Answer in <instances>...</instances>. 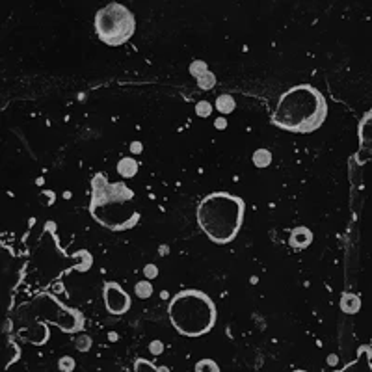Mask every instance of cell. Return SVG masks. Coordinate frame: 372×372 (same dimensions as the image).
<instances>
[{
  "label": "cell",
  "instance_id": "obj_1",
  "mask_svg": "<svg viewBox=\"0 0 372 372\" xmlns=\"http://www.w3.org/2000/svg\"><path fill=\"white\" fill-rule=\"evenodd\" d=\"M91 218L110 231H127L138 225L140 211L134 207V190L123 181L110 183L106 173H95L91 179V197L88 207Z\"/></svg>",
  "mask_w": 372,
  "mask_h": 372
},
{
  "label": "cell",
  "instance_id": "obj_2",
  "mask_svg": "<svg viewBox=\"0 0 372 372\" xmlns=\"http://www.w3.org/2000/svg\"><path fill=\"white\" fill-rule=\"evenodd\" d=\"M328 117V101L311 84L292 86L279 97L272 114V125L294 134H311Z\"/></svg>",
  "mask_w": 372,
  "mask_h": 372
},
{
  "label": "cell",
  "instance_id": "obj_3",
  "mask_svg": "<svg viewBox=\"0 0 372 372\" xmlns=\"http://www.w3.org/2000/svg\"><path fill=\"white\" fill-rule=\"evenodd\" d=\"M246 203L229 192H212L197 205V223L212 242L229 244L236 238L244 222Z\"/></svg>",
  "mask_w": 372,
  "mask_h": 372
},
{
  "label": "cell",
  "instance_id": "obj_4",
  "mask_svg": "<svg viewBox=\"0 0 372 372\" xmlns=\"http://www.w3.org/2000/svg\"><path fill=\"white\" fill-rule=\"evenodd\" d=\"M168 314L171 326L184 337H201L209 333L218 318L212 298L197 289L177 292L169 301Z\"/></svg>",
  "mask_w": 372,
  "mask_h": 372
},
{
  "label": "cell",
  "instance_id": "obj_5",
  "mask_svg": "<svg viewBox=\"0 0 372 372\" xmlns=\"http://www.w3.org/2000/svg\"><path fill=\"white\" fill-rule=\"evenodd\" d=\"M19 318L24 324L37 322V329L41 333L43 344L49 341V329H43V320L56 324L62 331L66 333H76L84 329L86 318L78 309L64 305L56 296L52 294H39L34 298V301L26 303L24 307L19 309Z\"/></svg>",
  "mask_w": 372,
  "mask_h": 372
},
{
  "label": "cell",
  "instance_id": "obj_6",
  "mask_svg": "<svg viewBox=\"0 0 372 372\" xmlns=\"http://www.w3.org/2000/svg\"><path fill=\"white\" fill-rule=\"evenodd\" d=\"M136 30V19L131 9L119 2H110L95 15V32L104 45L121 47Z\"/></svg>",
  "mask_w": 372,
  "mask_h": 372
},
{
  "label": "cell",
  "instance_id": "obj_7",
  "mask_svg": "<svg viewBox=\"0 0 372 372\" xmlns=\"http://www.w3.org/2000/svg\"><path fill=\"white\" fill-rule=\"evenodd\" d=\"M102 299H104V307L110 314H125L129 313V309L132 305L131 296L125 292V289L116 281H106L102 287Z\"/></svg>",
  "mask_w": 372,
  "mask_h": 372
},
{
  "label": "cell",
  "instance_id": "obj_8",
  "mask_svg": "<svg viewBox=\"0 0 372 372\" xmlns=\"http://www.w3.org/2000/svg\"><path fill=\"white\" fill-rule=\"evenodd\" d=\"M358 138L359 147L354 158L358 164H367V162L372 160V108L365 112V116L359 119Z\"/></svg>",
  "mask_w": 372,
  "mask_h": 372
},
{
  "label": "cell",
  "instance_id": "obj_9",
  "mask_svg": "<svg viewBox=\"0 0 372 372\" xmlns=\"http://www.w3.org/2000/svg\"><path fill=\"white\" fill-rule=\"evenodd\" d=\"M333 372H372V348L367 344L359 346L356 359H352L348 365Z\"/></svg>",
  "mask_w": 372,
  "mask_h": 372
},
{
  "label": "cell",
  "instance_id": "obj_10",
  "mask_svg": "<svg viewBox=\"0 0 372 372\" xmlns=\"http://www.w3.org/2000/svg\"><path fill=\"white\" fill-rule=\"evenodd\" d=\"M313 231L309 229V227H294L291 231V236H289V244H291V248L294 249H305L309 248L311 244H313Z\"/></svg>",
  "mask_w": 372,
  "mask_h": 372
},
{
  "label": "cell",
  "instance_id": "obj_11",
  "mask_svg": "<svg viewBox=\"0 0 372 372\" xmlns=\"http://www.w3.org/2000/svg\"><path fill=\"white\" fill-rule=\"evenodd\" d=\"M138 168H140V164L136 162V158H132V156L119 158V162H117V166H116L119 177H123V179H132V177L138 173Z\"/></svg>",
  "mask_w": 372,
  "mask_h": 372
},
{
  "label": "cell",
  "instance_id": "obj_12",
  "mask_svg": "<svg viewBox=\"0 0 372 372\" xmlns=\"http://www.w3.org/2000/svg\"><path fill=\"white\" fill-rule=\"evenodd\" d=\"M361 309V298L354 292H343L341 296V311L346 314H358Z\"/></svg>",
  "mask_w": 372,
  "mask_h": 372
},
{
  "label": "cell",
  "instance_id": "obj_13",
  "mask_svg": "<svg viewBox=\"0 0 372 372\" xmlns=\"http://www.w3.org/2000/svg\"><path fill=\"white\" fill-rule=\"evenodd\" d=\"M214 106H216V110H218L222 116H227V114H231V112H234V108H236V102H234V99L231 97V95H218V99H216V102H214Z\"/></svg>",
  "mask_w": 372,
  "mask_h": 372
},
{
  "label": "cell",
  "instance_id": "obj_14",
  "mask_svg": "<svg viewBox=\"0 0 372 372\" xmlns=\"http://www.w3.org/2000/svg\"><path fill=\"white\" fill-rule=\"evenodd\" d=\"M251 160H253L255 168H268L272 164V153L268 149H257L251 156Z\"/></svg>",
  "mask_w": 372,
  "mask_h": 372
},
{
  "label": "cell",
  "instance_id": "obj_15",
  "mask_svg": "<svg viewBox=\"0 0 372 372\" xmlns=\"http://www.w3.org/2000/svg\"><path fill=\"white\" fill-rule=\"evenodd\" d=\"M134 294H136V298H140V299H149L153 296V285L149 283L147 279L138 281V283L134 285Z\"/></svg>",
  "mask_w": 372,
  "mask_h": 372
},
{
  "label": "cell",
  "instance_id": "obj_16",
  "mask_svg": "<svg viewBox=\"0 0 372 372\" xmlns=\"http://www.w3.org/2000/svg\"><path fill=\"white\" fill-rule=\"evenodd\" d=\"M196 84H197V88H199V89L209 91V89H212L214 86H216V74L212 73V71H207L203 76H199V78H197Z\"/></svg>",
  "mask_w": 372,
  "mask_h": 372
},
{
  "label": "cell",
  "instance_id": "obj_17",
  "mask_svg": "<svg viewBox=\"0 0 372 372\" xmlns=\"http://www.w3.org/2000/svg\"><path fill=\"white\" fill-rule=\"evenodd\" d=\"M194 372H220V367L214 359H201L194 367Z\"/></svg>",
  "mask_w": 372,
  "mask_h": 372
},
{
  "label": "cell",
  "instance_id": "obj_18",
  "mask_svg": "<svg viewBox=\"0 0 372 372\" xmlns=\"http://www.w3.org/2000/svg\"><path fill=\"white\" fill-rule=\"evenodd\" d=\"M188 69H190V74H192L196 80L199 78V76H203V74L209 71V67H207V64H205L203 60H194V62L190 64Z\"/></svg>",
  "mask_w": 372,
  "mask_h": 372
},
{
  "label": "cell",
  "instance_id": "obj_19",
  "mask_svg": "<svg viewBox=\"0 0 372 372\" xmlns=\"http://www.w3.org/2000/svg\"><path fill=\"white\" fill-rule=\"evenodd\" d=\"M6 350H7V363H6V369H9L11 367V363H15V361H19V356H21V350H19V346L9 339L6 344Z\"/></svg>",
  "mask_w": 372,
  "mask_h": 372
},
{
  "label": "cell",
  "instance_id": "obj_20",
  "mask_svg": "<svg viewBox=\"0 0 372 372\" xmlns=\"http://www.w3.org/2000/svg\"><path fill=\"white\" fill-rule=\"evenodd\" d=\"M91 344H93V341H91V337L86 335V333H80V335L74 339V348L78 352H89Z\"/></svg>",
  "mask_w": 372,
  "mask_h": 372
},
{
  "label": "cell",
  "instance_id": "obj_21",
  "mask_svg": "<svg viewBox=\"0 0 372 372\" xmlns=\"http://www.w3.org/2000/svg\"><path fill=\"white\" fill-rule=\"evenodd\" d=\"M134 372H158V367H154L151 361L138 358L134 361Z\"/></svg>",
  "mask_w": 372,
  "mask_h": 372
},
{
  "label": "cell",
  "instance_id": "obj_22",
  "mask_svg": "<svg viewBox=\"0 0 372 372\" xmlns=\"http://www.w3.org/2000/svg\"><path fill=\"white\" fill-rule=\"evenodd\" d=\"M74 367H76V361L71 356H64V358L58 359V369L60 372H73Z\"/></svg>",
  "mask_w": 372,
  "mask_h": 372
},
{
  "label": "cell",
  "instance_id": "obj_23",
  "mask_svg": "<svg viewBox=\"0 0 372 372\" xmlns=\"http://www.w3.org/2000/svg\"><path fill=\"white\" fill-rule=\"evenodd\" d=\"M212 114V104L209 101H199L196 104V116L197 117H209Z\"/></svg>",
  "mask_w": 372,
  "mask_h": 372
},
{
  "label": "cell",
  "instance_id": "obj_24",
  "mask_svg": "<svg viewBox=\"0 0 372 372\" xmlns=\"http://www.w3.org/2000/svg\"><path fill=\"white\" fill-rule=\"evenodd\" d=\"M144 276H146L147 281H151V279H156L158 278V266L156 264H146V268H144Z\"/></svg>",
  "mask_w": 372,
  "mask_h": 372
},
{
  "label": "cell",
  "instance_id": "obj_25",
  "mask_svg": "<svg viewBox=\"0 0 372 372\" xmlns=\"http://www.w3.org/2000/svg\"><path fill=\"white\" fill-rule=\"evenodd\" d=\"M149 352H151L153 356L164 354V343H162V341H151V343H149Z\"/></svg>",
  "mask_w": 372,
  "mask_h": 372
},
{
  "label": "cell",
  "instance_id": "obj_26",
  "mask_svg": "<svg viewBox=\"0 0 372 372\" xmlns=\"http://www.w3.org/2000/svg\"><path fill=\"white\" fill-rule=\"evenodd\" d=\"M131 151H132V154H140L144 151V144H142V142H132Z\"/></svg>",
  "mask_w": 372,
  "mask_h": 372
},
{
  "label": "cell",
  "instance_id": "obj_27",
  "mask_svg": "<svg viewBox=\"0 0 372 372\" xmlns=\"http://www.w3.org/2000/svg\"><path fill=\"white\" fill-rule=\"evenodd\" d=\"M214 127H216L218 131H223V129H225V127H227V119H225V117H223V116H222V117H218V119L214 121Z\"/></svg>",
  "mask_w": 372,
  "mask_h": 372
},
{
  "label": "cell",
  "instance_id": "obj_28",
  "mask_svg": "<svg viewBox=\"0 0 372 372\" xmlns=\"http://www.w3.org/2000/svg\"><path fill=\"white\" fill-rule=\"evenodd\" d=\"M337 361H339V358H337L335 354H331V356L328 358V363H329V365H337Z\"/></svg>",
  "mask_w": 372,
  "mask_h": 372
},
{
  "label": "cell",
  "instance_id": "obj_29",
  "mask_svg": "<svg viewBox=\"0 0 372 372\" xmlns=\"http://www.w3.org/2000/svg\"><path fill=\"white\" fill-rule=\"evenodd\" d=\"M158 251H160V255H168V253H169V246H160V248H158Z\"/></svg>",
  "mask_w": 372,
  "mask_h": 372
},
{
  "label": "cell",
  "instance_id": "obj_30",
  "mask_svg": "<svg viewBox=\"0 0 372 372\" xmlns=\"http://www.w3.org/2000/svg\"><path fill=\"white\" fill-rule=\"evenodd\" d=\"M108 339H110V341H117V333H114V331H112V333L108 335Z\"/></svg>",
  "mask_w": 372,
  "mask_h": 372
},
{
  "label": "cell",
  "instance_id": "obj_31",
  "mask_svg": "<svg viewBox=\"0 0 372 372\" xmlns=\"http://www.w3.org/2000/svg\"><path fill=\"white\" fill-rule=\"evenodd\" d=\"M158 372H169V369H168V367L162 365V367H158Z\"/></svg>",
  "mask_w": 372,
  "mask_h": 372
},
{
  "label": "cell",
  "instance_id": "obj_32",
  "mask_svg": "<svg viewBox=\"0 0 372 372\" xmlns=\"http://www.w3.org/2000/svg\"><path fill=\"white\" fill-rule=\"evenodd\" d=\"M292 372H307V371H303V369H298V371H292Z\"/></svg>",
  "mask_w": 372,
  "mask_h": 372
},
{
  "label": "cell",
  "instance_id": "obj_33",
  "mask_svg": "<svg viewBox=\"0 0 372 372\" xmlns=\"http://www.w3.org/2000/svg\"><path fill=\"white\" fill-rule=\"evenodd\" d=\"M186 372H190V371H186Z\"/></svg>",
  "mask_w": 372,
  "mask_h": 372
}]
</instances>
